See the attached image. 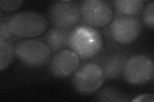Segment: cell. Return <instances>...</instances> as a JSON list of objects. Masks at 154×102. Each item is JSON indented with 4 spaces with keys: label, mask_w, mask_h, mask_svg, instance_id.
Segmentation results:
<instances>
[{
    "label": "cell",
    "mask_w": 154,
    "mask_h": 102,
    "mask_svg": "<svg viewBox=\"0 0 154 102\" xmlns=\"http://www.w3.org/2000/svg\"><path fill=\"white\" fill-rule=\"evenodd\" d=\"M103 46L102 35L96 28L80 23L71 31L69 47L80 60H92Z\"/></svg>",
    "instance_id": "obj_1"
},
{
    "label": "cell",
    "mask_w": 154,
    "mask_h": 102,
    "mask_svg": "<svg viewBox=\"0 0 154 102\" xmlns=\"http://www.w3.org/2000/svg\"><path fill=\"white\" fill-rule=\"evenodd\" d=\"M129 57V51L125 46L110 42L103 46L102 51L91 61L101 68L105 80H113L122 76L125 65Z\"/></svg>",
    "instance_id": "obj_2"
},
{
    "label": "cell",
    "mask_w": 154,
    "mask_h": 102,
    "mask_svg": "<svg viewBox=\"0 0 154 102\" xmlns=\"http://www.w3.org/2000/svg\"><path fill=\"white\" fill-rule=\"evenodd\" d=\"M142 21L139 16H116L107 28L109 40L122 46L136 42L142 31Z\"/></svg>",
    "instance_id": "obj_3"
},
{
    "label": "cell",
    "mask_w": 154,
    "mask_h": 102,
    "mask_svg": "<svg viewBox=\"0 0 154 102\" xmlns=\"http://www.w3.org/2000/svg\"><path fill=\"white\" fill-rule=\"evenodd\" d=\"M8 26L14 35L21 38H33L46 31L48 21L39 13L25 11L10 17Z\"/></svg>",
    "instance_id": "obj_4"
},
{
    "label": "cell",
    "mask_w": 154,
    "mask_h": 102,
    "mask_svg": "<svg viewBox=\"0 0 154 102\" xmlns=\"http://www.w3.org/2000/svg\"><path fill=\"white\" fill-rule=\"evenodd\" d=\"M104 77L101 68L95 63H85L74 73L72 79L77 93L90 95L97 92L103 84Z\"/></svg>",
    "instance_id": "obj_5"
},
{
    "label": "cell",
    "mask_w": 154,
    "mask_h": 102,
    "mask_svg": "<svg viewBox=\"0 0 154 102\" xmlns=\"http://www.w3.org/2000/svg\"><path fill=\"white\" fill-rule=\"evenodd\" d=\"M82 20L94 28L108 26L112 21L114 14L110 3L103 0H85L80 3Z\"/></svg>",
    "instance_id": "obj_6"
},
{
    "label": "cell",
    "mask_w": 154,
    "mask_h": 102,
    "mask_svg": "<svg viewBox=\"0 0 154 102\" xmlns=\"http://www.w3.org/2000/svg\"><path fill=\"white\" fill-rule=\"evenodd\" d=\"M16 56L22 63L30 67H39L50 60L51 51L45 42L40 40H26L15 47Z\"/></svg>",
    "instance_id": "obj_7"
},
{
    "label": "cell",
    "mask_w": 154,
    "mask_h": 102,
    "mask_svg": "<svg viewBox=\"0 0 154 102\" xmlns=\"http://www.w3.org/2000/svg\"><path fill=\"white\" fill-rule=\"evenodd\" d=\"M153 71L152 59L144 54H136L129 57L122 76L130 84L143 85L153 80Z\"/></svg>",
    "instance_id": "obj_8"
},
{
    "label": "cell",
    "mask_w": 154,
    "mask_h": 102,
    "mask_svg": "<svg viewBox=\"0 0 154 102\" xmlns=\"http://www.w3.org/2000/svg\"><path fill=\"white\" fill-rule=\"evenodd\" d=\"M48 17L54 26L73 30L82 23L80 4L72 1H59L53 3Z\"/></svg>",
    "instance_id": "obj_9"
},
{
    "label": "cell",
    "mask_w": 154,
    "mask_h": 102,
    "mask_svg": "<svg viewBox=\"0 0 154 102\" xmlns=\"http://www.w3.org/2000/svg\"><path fill=\"white\" fill-rule=\"evenodd\" d=\"M80 58L71 49H64L55 53L49 63V71L55 77L66 78L79 68Z\"/></svg>",
    "instance_id": "obj_10"
},
{
    "label": "cell",
    "mask_w": 154,
    "mask_h": 102,
    "mask_svg": "<svg viewBox=\"0 0 154 102\" xmlns=\"http://www.w3.org/2000/svg\"><path fill=\"white\" fill-rule=\"evenodd\" d=\"M72 30L51 27L45 35V43L52 53H57L69 47V40Z\"/></svg>",
    "instance_id": "obj_11"
},
{
    "label": "cell",
    "mask_w": 154,
    "mask_h": 102,
    "mask_svg": "<svg viewBox=\"0 0 154 102\" xmlns=\"http://www.w3.org/2000/svg\"><path fill=\"white\" fill-rule=\"evenodd\" d=\"M116 16H138L144 8L141 0H116L112 2Z\"/></svg>",
    "instance_id": "obj_12"
},
{
    "label": "cell",
    "mask_w": 154,
    "mask_h": 102,
    "mask_svg": "<svg viewBox=\"0 0 154 102\" xmlns=\"http://www.w3.org/2000/svg\"><path fill=\"white\" fill-rule=\"evenodd\" d=\"M96 99L98 101H131L130 97L123 92L113 87L107 86L103 88L96 96Z\"/></svg>",
    "instance_id": "obj_13"
},
{
    "label": "cell",
    "mask_w": 154,
    "mask_h": 102,
    "mask_svg": "<svg viewBox=\"0 0 154 102\" xmlns=\"http://www.w3.org/2000/svg\"><path fill=\"white\" fill-rule=\"evenodd\" d=\"M15 47L11 41H0V70L3 71L11 64L16 55Z\"/></svg>",
    "instance_id": "obj_14"
},
{
    "label": "cell",
    "mask_w": 154,
    "mask_h": 102,
    "mask_svg": "<svg viewBox=\"0 0 154 102\" xmlns=\"http://www.w3.org/2000/svg\"><path fill=\"white\" fill-rule=\"evenodd\" d=\"M141 21L144 25L153 28L154 27V2L153 1L149 2L143 8L142 11Z\"/></svg>",
    "instance_id": "obj_15"
},
{
    "label": "cell",
    "mask_w": 154,
    "mask_h": 102,
    "mask_svg": "<svg viewBox=\"0 0 154 102\" xmlns=\"http://www.w3.org/2000/svg\"><path fill=\"white\" fill-rule=\"evenodd\" d=\"M10 17L1 16L0 21V41H10L14 36L8 26Z\"/></svg>",
    "instance_id": "obj_16"
},
{
    "label": "cell",
    "mask_w": 154,
    "mask_h": 102,
    "mask_svg": "<svg viewBox=\"0 0 154 102\" xmlns=\"http://www.w3.org/2000/svg\"><path fill=\"white\" fill-rule=\"evenodd\" d=\"M23 1H0V8L5 12H13L21 6Z\"/></svg>",
    "instance_id": "obj_17"
},
{
    "label": "cell",
    "mask_w": 154,
    "mask_h": 102,
    "mask_svg": "<svg viewBox=\"0 0 154 102\" xmlns=\"http://www.w3.org/2000/svg\"><path fill=\"white\" fill-rule=\"evenodd\" d=\"M154 96L153 94H143L136 96L133 100H131V101L138 102V101H150L153 102Z\"/></svg>",
    "instance_id": "obj_18"
}]
</instances>
